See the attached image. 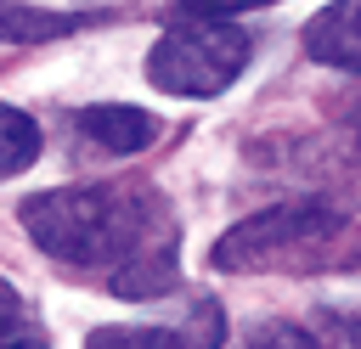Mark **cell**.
Segmentation results:
<instances>
[{
  "instance_id": "cell-1",
  "label": "cell",
  "mask_w": 361,
  "mask_h": 349,
  "mask_svg": "<svg viewBox=\"0 0 361 349\" xmlns=\"http://www.w3.org/2000/svg\"><path fill=\"white\" fill-rule=\"evenodd\" d=\"M23 231L62 265L107 270L118 298H158L180 281V231L152 186H56L23 203Z\"/></svg>"
},
{
  "instance_id": "cell-2",
  "label": "cell",
  "mask_w": 361,
  "mask_h": 349,
  "mask_svg": "<svg viewBox=\"0 0 361 349\" xmlns=\"http://www.w3.org/2000/svg\"><path fill=\"white\" fill-rule=\"evenodd\" d=\"M243 68H248V34L231 17H186L164 28L158 45L147 51V79L164 96H186V101H209L231 90Z\"/></svg>"
},
{
  "instance_id": "cell-3",
  "label": "cell",
  "mask_w": 361,
  "mask_h": 349,
  "mask_svg": "<svg viewBox=\"0 0 361 349\" xmlns=\"http://www.w3.org/2000/svg\"><path fill=\"white\" fill-rule=\"evenodd\" d=\"M338 214L327 208V203H310V197H299V203H276V208H265V214H248L243 225H231L214 248H209V259H214V270H265V265H299L316 242H327V236H338Z\"/></svg>"
},
{
  "instance_id": "cell-4",
  "label": "cell",
  "mask_w": 361,
  "mask_h": 349,
  "mask_svg": "<svg viewBox=\"0 0 361 349\" xmlns=\"http://www.w3.org/2000/svg\"><path fill=\"white\" fill-rule=\"evenodd\" d=\"M226 343V315L214 298H197L192 315L180 321H152V326H96L85 349H220Z\"/></svg>"
},
{
  "instance_id": "cell-5",
  "label": "cell",
  "mask_w": 361,
  "mask_h": 349,
  "mask_svg": "<svg viewBox=\"0 0 361 349\" xmlns=\"http://www.w3.org/2000/svg\"><path fill=\"white\" fill-rule=\"evenodd\" d=\"M73 129L85 141H96L102 152H147L158 141V118L141 107H118V101H96L73 113Z\"/></svg>"
},
{
  "instance_id": "cell-6",
  "label": "cell",
  "mask_w": 361,
  "mask_h": 349,
  "mask_svg": "<svg viewBox=\"0 0 361 349\" xmlns=\"http://www.w3.org/2000/svg\"><path fill=\"white\" fill-rule=\"evenodd\" d=\"M305 51L327 68L361 73V0H333L305 23Z\"/></svg>"
},
{
  "instance_id": "cell-7",
  "label": "cell",
  "mask_w": 361,
  "mask_h": 349,
  "mask_svg": "<svg viewBox=\"0 0 361 349\" xmlns=\"http://www.w3.org/2000/svg\"><path fill=\"white\" fill-rule=\"evenodd\" d=\"M73 28H85V17L73 11V17H62V11H34V6H6L0 11V39H11V45H28V39H56V34H73Z\"/></svg>"
},
{
  "instance_id": "cell-8",
  "label": "cell",
  "mask_w": 361,
  "mask_h": 349,
  "mask_svg": "<svg viewBox=\"0 0 361 349\" xmlns=\"http://www.w3.org/2000/svg\"><path fill=\"white\" fill-rule=\"evenodd\" d=\"M34 158H39V124L28 113H17V107L0 101V180L23 174Z\"/></svg>"
},
{
  "instance_id": "cell-9",
  "label": "cell",
  "mask_w": 361,
  "mask_h": 349,
  "mask_svg": "<svg viewBox=\"0 0 361 349\" xmlns=\"http://www.w3.org/2000/svg\"><path fill=\"white\" fill-rule=\"evenodd\" d=\"M243 349H322L305 326H288V321H259L254 332H248V343Z\"/></svg>"
},
{
  "instance_id": "cell-10",
  "label": "cell",
  "mask_w": 361,
  "mask_h": 349,
  "mask_svg": "<svg viewBox=\"0 0 361 349\" xmlns=\"http://www.w3.org/2000/svg\"><path fill=\"white\" fill-rule=\"evenodd\" d=\"M254 6H276V0H180L186 17H237V11H254Z\"/></svg>"
},
{
  "instance_id": "cell-11",
  "label": "cell",
  "mask_w": 361,
  "mask_h": 349,
  "mask_svg": "<svg viewBox=\"0 0 361 349\" xmlns=\"http://www.w3.org/2000/svg\"><path fill=\"white\" fill-rule=\"evenodd\" d=\"M17 326H28V310H23V298L0 281V338H6V332H17Z\"/></svg>"
},
{
  "instance_id": "cell-12",
  "label": "cell",
  "mask_w": 361,
  "mask_h": 349,
  "mask_svg": "<svg viewBox=\"0 0 361 349\" xmlns=\"http://www.w3.org/2000/svg\"><path fill=\"white\" fill-rule=\"evenodd\" d=\"M0 349H51V343H45L34 326H17V332H6V338H0Z\"/></svg>"
},
{
  "instance_id": "cell-13",
  "label": "cell",
  "mask_w": 361,
  "mask_h": 349,
  "mask_svg": "<svg viewBox=\"0 0 361 349\" xmlns=\"http://www.w3.org/2000/svg\"><path fill=\"white\" fill-rule=\"evenodd\" d=\"M333 326H338V332H344V338L361 349V310H344V315H333Z\"/></svg>"
},
{
  "instance_id": "cell-14",
  "label": "cell",
  "mask_w": 361,
  "mask_h": 349,
  "mask_svg": "<svg viewBox=\"0 0 361 349\" xmlns=\"http://www.w3.org/2000/svg\"><path fill=\"white\" fill-rule=\"evenodd\" d=\"M6 6H17V0H0V11H6Z\"/></svg>"
}]
</instances>
